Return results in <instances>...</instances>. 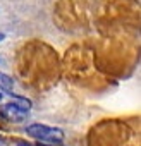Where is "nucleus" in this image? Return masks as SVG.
<instances>
[{
	"instance_id": "f257e3e1",
	"label": "nucleus",
	"mask_w": 141,
	"mask_h": 146,
	"mask_svg": "<svg viewBox=\"0 0 141 146\" xmlns=\"http://www.w3.org/2000/svg\"><path fill=\"white\" fill-rule=\"evenodd\" d=\"M26 134L33 139H36L38 143H47V144H60L64 143V131L53 125H47V124H29L26 129Z\"/></svg>"
},
{
	"instance_id": "f03ea898",
	"label": "nucleus",
	"mask_w": 141,
	"mask_h": 146,
	"mask_svg": "<svg viewBox=\"0 0 141 146\" xmlns=\"http://www.w3.org/2000/svg\"><path fill=\"white\" fill-rule=\"evenodd\" d=\"M26 117H28V113H26V112H23L21 108H17L12 102L0 105V119H4L5 122L19 124V122L26 120Z\"/></svg>"
},
{
	"instance_id": "7ed1b4c3",
	"label": "nucleus",
	"mask_w": 141,
	"mask_h": 146,
	"mask_svg": "<svg viewBox=\"0 0 141 146\" xmlns=\"http://www.w3.org/2000/svg\"><path fill=\"white\" fill-rule=\"evenodd\" d=\"M11 95V102L17 107V108H21L23 112H29L31 110V107H33V103H31V100L29 98H26V96H21V95H14V93H9Z\"/></svg>"
},
{
	"instance_id": "20e7f679",
	"label": "nucleus",
	"mask_w": 141,
	"mask_h": 146,
	"mask_svg": "<svg viewBox=\"0 0 141 146\" xmlns=\"http://www.w3.org/2000/svg\"><path fill=\"white\" fill-rule=\"evenodd\" d=\"M12 90H14V79L9 76V74H5V72H0V91H2L4 95L7 93H12Z\"/></svg>"
},
{
	"instance_id": "39448f33",
	"label": "nucleus",
	"mask_w": 141,
	"mask_h": 146,
	"mask_svg": "<svg viewBox=\"0 0 141 146\" xmlns=\"http://www.w3.org/2000/svg\"><path fill=\"white\" fill-rule=\"evenodd\" d=\"M17 146H31V144L26 143V141H17Z\"/></svg>"
},
{
	"instance_id": "423d86ee",
	"label": "nucleus",
	"mask_w": 141,
	"mask_h": 146,
	"mask_svg": "<svg viewBox=\"0 0 141 146\" xmlns=\"http://www.w3.org/2000/svg\"><path fill=\"white\" fill-rule=\"evenodd\" d=\"M35 146H50V144H47V143H36Z\"/></svg>"
},
{
	"instance_id": "0eeeda50",
	"label": "nucleus",
	"mask_w": 141,
	"mask_h": 146,
	"mask_svg": "<svg viewBox=\"0 0 141 146\" xmlns=\"http://www.w3.org/2000/svg\"><path fill=\"white\" fill-rule=\"evenodd\" d=\"M4 38H5V35H4V33H0V41H2Z\"/></svg>"
},
{
	"instance_id": "6e6552de",
	"label": "nucleus",
	"mask_w": 141,
	"mask_h": 146,
	"mask_svg": "<svg viewBox=\"0 0 141 146\" xmlns=\"http://www.w3.org/2000/svg\"><path fill=\"white\" fill-rule=\"evenodd\" d=\"M2 98H4V93H2V91H0V102H2Z\"/></svg>"
}]
</instances>
